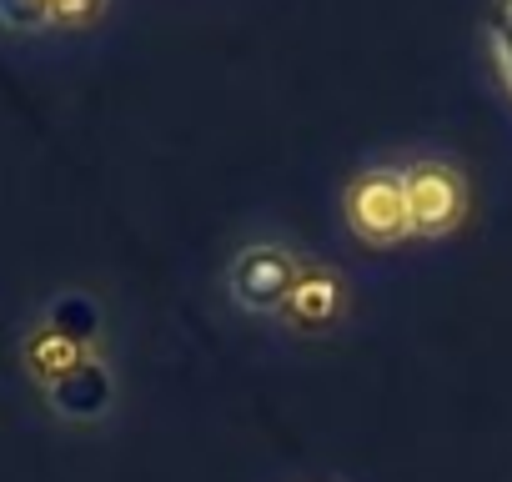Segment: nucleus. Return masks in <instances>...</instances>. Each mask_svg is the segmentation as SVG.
Here are the masks:
<instances>
[{
	"label": "nucleus",
	"mask_w": 512,
	"mask_h": 482,
	"mask_svg": "<svg viewBox=\"0 0 512 482\" xmlns=\"http://www.w3.org/2000/svg\"><path fill=\"white\" fill-rule=\"evenodd\" d=\"M347 216H352V231L367 236V241H397L412 231V216H407V186H402V171H362L347 191Z\"/></svg>",
	"instance_id": "obj_1"
},
{
	"label": "nucleus",
	"mask_w": 512,
	"mask_h": 482,
	"mask_svg": "<svg viewBox=\"0 0 512 482\" xmlns=\"http://www.w3.org/2000/svg\"><path fill=\"white\" fill-rule=\"evenodd\" d=\"M292 292H297V267L282 247H262V241H256V247H246L231 262V297L246 312H272Z\"/></svg>",
	"instance_id": "obj_2"
},
{
	"label": "nucleus",
	"mask_w": 512,
	"mask_h": 482,
	"mask_svg": "<svg viewBox=\"0 0 512 482\" xmlns=\"http://www.w3.org/2000/svg\"><path fill=\"white\" fill-rule=\"evenodd\" d=\"M412 231H447L462 216V176L442 161H417L402 171Z\"/></svg>",
	"instance_id": "obj_3"
},
{
	"label": "nucleus",
	"mask_w": 512,
	"mask_h": 482,
	"mask_svg": "<svg viewBox=\"0 0 512 482\" xmlns=\"http://www.w3.org/2000/svg\"><path fill=\"white\" fill-rule=\"evenodd\" d=\"M46 392H51V407H56L61 417L91 422V417H101V412L111 407V372H106L101 362H86V357H81L76 367H66L61 377H51Z\"/></svg>",
	"instance_id": "obj_4"
},
{
	"label": "nucleus",
	"mask_w": 512,
	"mask_h": 482,
	"mask_svg": "<svg viewBox=\"0 0 512 482\" xmlns=\"http://www.w3.org/2000/svg\"><path fill=\"white\" fill-rule=\"evenodd\" d=\"M106 0H0V31L11 36H41L51 26H81Z\"/></svg>",
	"instance_id": "obj_5"
},
{
	"label": "nucleus",
	"mask_w": 512,
	"mask_h": 482,
	"mask_svg": "<svg viewBox=\"0 0 512 482\" xmlns=\"http://www.w3.org/2000/svg\"><path fill=\"white\" fill-rule=\"evenodd\" d=\"M492 56H497V66H502L507 91H512V31H507V26H497V31H492Z\"/></svg>",
	"instance_id": "obj_6"
},
{
	"label": "nucleus",
	"mask_w": 512,
	"mask_h": 482,
	"mask_svg": "<svg viewBox=\"0 0 512 482\" xmlns=\"http://www.w3.org/2000/svg\"><path fill=\"white\" fill-rule=\"evenodd\" d=\"M502 26H507V31H512V0H507V11H502Z\"/></svg>",
	"instance_id": "obj_7"
}]
</instances>
